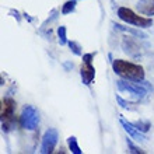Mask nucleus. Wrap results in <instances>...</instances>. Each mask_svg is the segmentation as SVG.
<instances>
[{
  "label": "nucleus",
  "instance_id": "nucleus-14",
  "mask_svg": "<svg viewBox=\"0 0 154 154\" xmlns=\"http://www.w3.org/2000/svg\"><path fill=\"white\" fill-rule=\"evenodd\" d=\"M57 37H59V42L60 45H66L67 44V38H66V27H59L57 29Z\"/></svg>",
  "mask_w": 154,
  "mask_h": 154
},
{
  "label": "nucleus",
  "instance_id": "nucleus-10",
  "mask_svg": "<svg viewBox=\"0 0 154 154\" xmlns=\"http://www.w3.org/2000/svg\"><path fill=\"white\" fill-rule=\"evenodd\" d=\"M122 46H123V51H125L126 53H129V55H132V56H136V55H139V45L134 42L132 38L129 37H125L123 38V41H122Z\"/></svg>",
  "mask_w": 154,
  "mask_h": 154
},
{
  "label": "nucleus",
  "instance_id": "nucleus-11",
  "mask_svg": "<svg viewBox=\"0 0 154 154\" xmlns=\"http://www.w3.org/2000/svg\"><path fill=\"white\" fill-rule=\"evenodd\" d=\"M67 146H69L70 151L74 154H81L83 151H81V149L79 147V144H77V139L74 137V136H70L69 139H67Z\"/></svg>",
  "mask_w": 154,
  "mask_h": 154
},
{
  "label": "nucleus",
  "instance_id": "nucleus-16",
  "mask_svg": "<svg viewBox=\"0 0 154 154\" xmlns=\"http://www.w3.org/2000/svg\"><path fill=\"white\" fill-rule=\"evenodd\" d=\"M136 128H137L140 132H147V130L150 129V123L149 122H143V121H139L136 122V123H133Z\"/></svg>",
  "mask_w": 154,
  "mask_h": 154
},
{
  "label": "nucleus",
  "instance_id": "nucleus-6",
  "mask_svg": "<svg viewBox=\"0 0 154 154\" xmlns=\"http://www.w3.org/2000/svg\"><path fill=\"white\" fill-rule=\"evenodd\" d=\"M121 125L123 126V129L129 133V136L132 139H134V140H137V142H144L146 140V136L143 134V132H140V130L136 128V126L133 125V123H130V122H126L125 119H121Z\"/></svg>",
  "mask_w": 154,
  "mask_h": 154
},
{
  "label": "nucleus",
  "instance_id": "nucleus-8",
  "mask_svg": "<svg viewBox=\"0 0 154 154\" xmlns=\"http://www.w3.org/2000/svg\"><path fill=\"white\" fill-rule=\"evenodd\" d=\"M14 109H16V102H14V100H11V98H4L3 102H2V118H3V121L13 119Z\"/></svg>",
  "mask_w": 154,
  "mask_h": 154
},
{
  "label": "nucleus",
  "instance_id": "nucleus-3",
  "mask_svg": "<svg viewBox=\"0 0 154 154\" xmlns=\"http://www.w3.org/2000/svg\"><path fill=\"white\" fill-rule=\"evenodd\" d=\"M20 123L23 129H27V130L37 129L38 123H39V112H38L37 108L32 105L24 106L20 116Z\"/></svg>",
  "mask_w": 154,
  "mask_h": 154
},
{
  "label": "nucleus",
  "instance_id": "nucleus-2",
  "mask_svg": "<svg viewBox=\"0 0 154 154\" xmlns=\"http://www.w3.org/2000/svg\"><path fill=\"white\" fill-rule=\"evenodd\" d=\"M118 17L122 21H125L126 24H132L139 28H147L153 25V20L151 18H146V17L137 16L136 13H133L128 7H119L118 8Z\"/></svg>",
  "mask_w": 154,
  "mask_h": 154
},
{
  "label": "nucleus",
  "instance_id": "nucleus-4",
  "mask_svg": "<svg viewBox=\"0 0 154 154\" xmlns=\"http://www.w3.org/2000/svg\"><path fill=\"white\" fill-rule=\"evenodd\" d=\"M144 81H134V83H129V80L122 79V80H116V87L119 91H128L132 95L136 97H144L147 94V85L143 84Z\"/></svg>",
  "mask_w": 154,
  "mask_h": 154
},
{
  "label": "nucleus",
  "instance_id": "nucleus-13",
  "mask_svg": "<svg viewBox=\"0 0 154 154\" xmlns=\"http://www.w3.org/2000/svg\"><path fill=\"white\" fill-rule=\"evenodd\" d=\"M74 8H76V0H69V2H66V3L63 4L62 13H63V14H69V13L74 11Z\"/></svg>",
  "mask_w": 154,
  "mask_h": 154
},
{
  "label": "nucleus",
  "instance_id": "nucleus-12",
  "mask_svg": "<svg viewBox=\"0 0 154 154\" xmlns=\"http://www.w3.org/2000/svg\"><path fill=\"white\" fill-rule=\"evenodd\" d=\"M114 27L116 29H121V31H128V32L133 34L134 37H139V38H147V35L144 32H142V31H139V29H132V28H126V27H123V25H119V24H114Z\"/></svg>",
  "mask_w": 154,
  "mask_h": 154
},
{
  "label": "nucleus",
  "instance_id": "nucleus-7",
  "mask_svg": "<svg viewBox=\"0 0 154 154\" xmlns=\"http://www.w3.org/2000/svg\"><path fill=\"white\" fill-rule=\"evenodd\" d=\"M80 76H81V80H83V84L85 85H90L91 81L94 80L95 77V69L91 63H84L81 65V69H80Z\"/></svg>",
  "mask_w": 154,
  "mask_h": 154
},
{
  "label": "nucleus",
  "instance_id": "nucleus-19",
  "mask_svg": "<svg viewBox=\"0 0 154 154\" xmlns=\"http://www.w3.org/2000/svg\"><path fill=\"white\" fill-rule=\"evenodd\" d=\"M93 53H87V55H83V62L84 63H91V60H93Z\"/></svg>",
  "mask_w": 154,
  "mask_h": 154
},
{
  "label": "nucleus",
  "instance_id": "nucleus-18",
  "mask_svg": "<svg viewBox=\"0 0 154 154\" xmlns=\"http://www.w3.org/2000/svg\"><path fill=\"white\" fill-rule=\"evenodd\" d=\"M116 101L119 102V104H121V106H122V108H125V109H132V108H130V106H129V104H128V102H126V101H123V100H122V98L119 97V95H116Z\"/></svg>",
  "mask_w": 154,
  "mask_h": 154
},
{
  "label": "nucleus",
  "instance_id": "nucleus-15",
  "mask_svg": "<svg viewBox=\"0 0 154 154\" xmlns=\"http://www.w3.org/2000/svg\"><path fill=\"white\" fill-rule=\"evenodd\" d=\"M69 44V46H70V49H72V52L74 53V55H77V56H80L81 55V51H80V45L77 44V42H74V41H69L67 42Z\"/></svg>",
  "mask_w": 154,
  "mask_h": 154
},
{
  "label": "nucleus",
  "instance_id": "nucleus-5",
  "mask_svg": "<svg viewBox=\"0 0 154 154\" xmlns=\"http://www.w3.org/2000/svg\"><path fill=\"white\" fill-rule=\"evenodd\" d=\"M57 139H59L57 130L53 129V128H49V129L44 133V137H42L41 153H42V154L52 153L53 149H55V146H56V143H57Z\"/></svg>",
  "mask_w": 154,
  "mask_h": 154
},
{
  "label": "nucleus",
  "instance_id": "nucleus-9",
  "mask_svg": "<svg viewBox=\"0 0 154 154\" xmlns=\"http://www.w3.org/2000/svg\"><path fill=\"white\" fill-rule=\"evenodd\" d=\"M136 7L142 14L154 16V0H139Z\"/></svg>",
  "mask_w": 154,
  "mask_h": 154
},
{
  "label": "nucleus",
  "instance_id": "nucleus-17",
  "mask_svg": "<svg viewBox=\"0 0 154 154\" xmlns=\"http://www.w3.org/2000/svg\"><path fill=\"white\" fill-rule=\"evenodd\" d=\"M128 146H129V149H130V150H129L130 153H133V154H142V153H144L142 149H139V147L134 146V144L130 142V140H128Z\"/></svg>",
  "mask_w": 154,
  "mask_h": 154
},
{
  "label": "nucleus",
  "instance_id": "nucleus-1",
  "mask_svg": "<svg viewBox=\"0 0 154 154\" xmlns=\"http://www.w3.org/2000/svg\"><path fill=\"white\" fill-rule=\"evenodd\" d=\"M112 69L115 74L121 76L122 79H126L129 81H143L144 80V70L142 66L134 65L132 62L116 59L112 62Z\"/></svg>",
  "mask_w": 154,
  "mask_h": 154
}]
</instances>
